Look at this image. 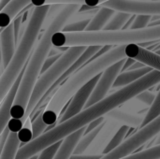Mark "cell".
<instances>
[{
  "label": "cell",
  "instance_id": "6da1fadb",
  "mask_svg": "<svg viewBox=\"0 0 160 159\" xmlns=\"http://www.w3.org/2000/svg\"><path fill=\"white\" fill-rule=\"evenodd\" d=\"M80 4H66L52 21L43 33L38 44L32 51V55L27 61L21 82L19 84L13 104L10 109V120L8 123L9 132H19L24 126L22 118L24 115L31 93L40 74L42 66L52 48V37L55 32L61 31L68 21L80 8Z\"/></svg>",
  "mask_w": 160,
  "mask_h": 159
},
{
  "label": "cell",
  "instance_id": "7a4b0ae2",
  "mask_svg": "<svg viewBox=\"0 0 160 159\" xmlns=\"http://www.w3.org/2000/svg\"><path fill=\"white\" fill-rule=\"evenodd\" d=\"M125 47L126 45H117L101 56L89 61L88 64L70 75L67 81L57 88L51 97L46 109L43 110V122L48 126L55 124L66 104L82 85L98 74H100L111 65L127 57Z\"/></svg>",
  "mask_w": 160,
  "mask_h": 159
},
{
  "label": "cell",
  "instance_id": "3957f363",
  "mask_svg": "<svg viewBox=\"0 0 160 159\" xmlns=\"http://www.w3.org/2000/svg\"><path fill=\"white\" fill-rule=\"evenodd\" d=\"M53 48L90 45H127L160 41V24L141 29H120L114 31L55 32L52 37Z\"/></svg>",
  "mask_w": 160,
  "mask_h": 159
},
{
  "label": "cell",
  "instance_id": "277c9868",
  "mask_svg": "<svg viewBox=\"0 0 160 159\" xmlns=\"http://www.w3.org/2000/svg\"><path fill=\"white\" fill-rule=\"evenodd\" d=\"M49 9L50 5L35 7L33 9L25 30L16 47L15 52L0 76V103H2L20 73L25 68L28 57L35 47V43Z\"/></svg>",
  "mask_w": 160,
  "mask_h": 159
},
{
  "label": "cell",
  "instance_id": "5b68a950",
  "mask_svg": "<svg viewBox=\"0 0 160 159\" xmlns=\"http://www.w3.org/2000/svg\"><path fill=\"white\" fill-rule=\"evenodd\" d=\"M86 46H71L61 54V56L55 61V63L51 66L44 73H42L39 79L37 81L33 91L31 93L25 112L22 118L23 125L30 117L34 109L38 106L41 98L47 93V91L52 86V84L59 79V77L69 67V66L74 63V61L83 52Z\"/></svg>",
  "mask_w": 160,
  "mask_h": 159
},
{
  "label": "cell",
  "instance_id": "8992f818",
  "mask_svg": "<svg viewBox=\"0 0 160 159\" xmlns=\"http://www.w3.org/2000/svg\"><path fill=\"white\" fill-rule=\"evenodd\" d=\"M124 63H125V58L111 65L110 67H108L105 70H103L100 73V77H99L95 88L93 89L83 109H86V108L92 106L93 104L98 102L99 100L103 99L107 96V94L112 87L114 81L116 80L117 76L121 72Z\"/></svg>",
  "mask_w": 160,
  "mask_h": 159
},
{
  "label": "cell",
  "instance_id": "52a82bcc",
  "mask_svg": "<svg viewBox=\"0 0 160 159\" xmlns=\"http://www.w3.org/2000/svg\"><path fill=\"white\" fill-rule=\"evenodd\" d=\"M99 77H100V74H98L97 76H95L93 79H91L89 82H87L84 85H82L73 95V97L70 99L69 104L67 106L64 113L62 114V116L59 120V123H62V122L68 120V118L78 114L79 112H81L83 110V108H84L93 89L95 88Z\"/></svg>",
  "mask_w": 160,
  "mask_h": 159
},
{
  "label": "cell",
  "instance_id": "ba28073f",
  "mask_svg": "<svg viewBox=\"0 0 160 159\" xmlns=\"http://www.w3.org/2000/svg\"><path fill=\"white\" fill-rule=\"evenodd\" d=\"M16 47L17 46L15 45L14 36H13V23L11 22L8 26L3 28L0 33L1 64H2L3 70L7 67L8 64L12 58Z\"/></svg>",
  "mask_w": 160,
  "mask_h": 159
},
{
  "label": "cell",
  "instance_id": "9c48e42d",
  "mask_svg": "<svg viewBox=\"0 0 160 159\" xmlns=\"http://www.w3.org/2000/svg\"><path fill=\"white\" fill-rule=\"evenodd\" d=\"M23 71H24V69H22V71L20 73V75L16 79L14 84L9 89V91L8 92L7 96L5 97V98L3 99V101L1 103V106H0V135L2 134L4 129L7 127L8 123L11 118V116H10V109H11V106L13 104V101H14V98H15L19 84L21 82L22 77L23 75Z\"/></svg>",
  "mask_w": 160,
  "mask_h": 159
},
{
  "label": "cell",
  "instance_id": "30bf717a",
  "mask_svg": "<svg viewBox=\"0 0 160 159\" xmlns=\"http://www.w3.org/2000/svg\"><path fill=\"white\" fill-rule=\"evenodd\" d=\"M86 127L80 128L79 130L73 132L72 134L66 137L63 141L59 148L57 149L56 153L54 154L53 157L52 159H68L72 155L76 144L80 141V139L84 134Z\"/></svg>",
  "mask_w": 160,
  "mask_h": 159
},
{
  "label": "cell",
  "instance_id": "8fae6325",
  "mask_svg": "<svg viewBox=\"0 0 160 159\" xmlns=\"http://www.w3.org/2000/svg\"><path fill=\"white\" fill-rule=\"evenodd\" d=\"M29 4H31L30 0H11L0 12V28L3 29L8 26L15 16Z\"/></svg>",
  "mask_w": 160,
  "mask_h": 159
},
{
  "label": "cell",
  "instance_id": "7c38bea8",
  "mask_svg": "<svg viewBox=\"0 0 160 159\" xmlns=\"http://www.w3.org/2000/svg\"><path fill=\"white\" fill-rule=\"evenodd\" d=\"M106 117L112 120H114L118 123H121L124 126H128L129 127H140L144 116L134 114V113H129L121 110L114 109L109 112L106 114Z\"/></svg>",
  "mask_w": 160,
  "mask_h": 159
},
{
  "label": "cell",
  "instance_id": "4fadbf2b",
  "mask_svg": "<svg viewBox=\"0 0 160 159\" xmlns=\"http://www.w3.org/2000/svg\"><path fill=\"white\" fill-rule=\"evenodd\" d=\"M153 69H154L153 67H151L149 66H145V67L138 68V69L128 70V71L126 70L124 72H120L119 75L117 76L116 80L114 81L112 87L113 88H119V87L126 86V85L139 80L140 78H142V76H144L148 72L152 71Z\"/></svg>",
  "mask_w": 160,
  "mask_h": 159
},
{
  "label": "cell",
  "instance_id": "5bb4252c",
  "mask_svg": "<svg viewBox=\"0 0 160 159\" xmlns=\"http://www.w3.org/2000/svg\"><path fill=\"white\" fill-rule=\"evenodd\" d=\"M115 13V10L100 7L99 9H98L97 13L94 15L92 19H90V22H88L86 28L84 31H100L103 30L104 26L107 24L109 20L112 18V16Z\"/></svg>",
  "mask_w": 160,
  "mask_h": 159
},
{
  "label": "cell",
  "instance_id": "9a60e30c",
  "mask_svg": "<svg viewBox=\"0 0 160 159\" xmlns=\"http://www.w3.org/2000/svg\"><path fill=\"white\" fill-rule=\"evenodd\" d=\"M20 142L18 132H8V138L1 152L0 159H15L19 150Z\"/></svg>",
  "mask_w": 160,
  "mask_h": 159
},
{
  "label": "cell",
  "instance_id": "2e32d148",
  "mask_svg": "<svg viewBox=\"0 0 160 159\" xmlns=\"http://www.w3.org/2000/svg\"><path fill=\"white\" fill-rule=\"evenodd\" d=\"M104 125H105V121L102 124H100L98 127L93 129L92 131H90L86 134H83L82 137L80 139V141L78 142V143L76 144L72 155H82L83 152H85V150L90 146V144L94 142V140L99 134V132L103 128Z\"/></svg>",
  "mask_w": 160,
  "mask_h": 159
},
{
  "label": "cell",
  "instance_id": "e0dca14e",
  "mask_svg": "<svg viewBox=\"0 0 160 159\" xmlns=\"http://www.w3.org/2000/svg\"><path fill=\"white\" fill-rule=\"evenodd\" d=\"M132 16L131 13L124 12V11H116L112 16V18L109 20L107 24L104 26L103 30L106 31H114V30H120L124 27L128 20Z\"/></svg>",
  "mask_w": 160,
  "mask_h": 159
},
{
  "label": "cell",
  "instance_id": "ac0fdd59",
  "mask_svg": "<svg viewBox=\"0 0 160 159\" xmlns=\"http://www.w3.org/2000/svg\"><path fill=\"white\" fill-rule=\"evenodd\" d=\"M128 130H129V127L124 126V125H123V126L118 129V131L115 133V135L112 137V139L110 141V142L107 144V146L105 147L104 151L102 152V155H106V154L110 153L111 151H112V150H113L114 148H116L117 146H119V145L123 142V141H124V139L126 138L127 134L128 133Z\"/></svg>",
  "mask_w": 160,
  "mask_h": 159
},
{
  "label": "cell",
  "instance_id": "d6986e66",
  "mask_svg": "<svg viewBox=\"0 0 160 159\" xmlns=\"http://www.w3.org/2000/svg\"><path fill=\"white\" fill-rule=\"evenodd\" d=\"M160 115V89L158 93V95L156 96L153 103L150 106V109L148 110L147 113L145 114V116L143 117L142 123L140 127H144L145 125H147L148 123H150L151 121H153L154 119H156L158 116Z\"/></svg>",
  "mask_w": 160,
  "mask_h": 159
},
{
  "label": "cell",
  "instance_id": "ffe728a7",
  "mask_svg": "<svg viewBox=\"0 0 160 159\" xmlns=\"http://www.w3.org/2000/svg\"><path fill=\"white\" fill-rule=\"evenodd\" d=\"M122 159H160V144L142 150L137 154L130 155Z\"/></svg>",
  "mask_w": 160,
  "mask_h": 159
},
{
  "label": "cell",
  "instance_id": "44dd1931",
  "mask_svg": "<svg viewBox=\"0 0 160 159\" xmlns=\"http://www.w3.org/2000/svg\"><path fill=\"white\" fill-rule=\"evenodd\" d=\"M42 112L43 110L40 111L38 116L35 119V121L32 123L31 126V130H32V139H36L38 136H40L42 133H44V131L46 130L48 125L45 124L42 120Z\"/></svg>",
  "mask_w": 160,
  "mask_h": 159
},
{
  "label": "cell",
  "instance_id": "7402d4cb",
  "mask_svg": "<svg viewBox=\"0 0 160 159\" xmlns=\"http://www.w3.org/2000/svg\"><path fill=\"white\" fill-rule=\"evenodd\" d=\"M89 22H90V19L87 18V19L82 20V21L65 24L63 26V28L61 29V32H82V31H84Z\"/></svg>",
  "mask_w": 160,
  "mask_h": 159
},
{
  "label": "cell",
  "instance_id": "603a6c76",
  "mask_svg": "<svg viewBox=\"0 0 160 159\" xmlns=\"http://www.w3.org/2000/svg\"><path fill=\"white\" fill-rule=\"evenodd\" d=\"M151 19H152V15L150 14H136L130 28L132 29L145 28L148 26L149 22H151Z\"/></svg>",
  "mask_w": 160,
  "mask_h": 159
},
{
  "label": "cell",
  "instance_id": "cb8c5ba5",
  "mask_svg": "<svg viewBox=\"0 0 160 159\" xmlns=\"http://www.w3.org/2000/svg\"><path fill=\"white\" fill-rule=\"evenodd\" d=\"M31 4L35 7H40L45 5H53V4H80L83 5L84 0H30Z\"/></svg>",
  "mask_w": 160,
  "mask_h": 159
},
{
  "label": "cell",
  "instance_id": "d4e9b609",
  "mask_svg": "<svg viewBox=\"0 0 160 159\" xmlns=\"http://www.w3.org/2000/svg\"><path fill=\"white\" fill-rule=\"evenodd\" d=\"M62 143V141L47 147L46 149H44L43 151H41L39 154H38V159H52L53 157L54 154L56 153L57 149L59 148V146L61 145Z\"/></svg>",
  "mask_w": 160,
  "mask_h": 159
},
{
  "label": "cell",
  "instance_id": "484cf974",
  "mask_svg": "<svg viewBox=\"0 0 160 159\" xmlns=\"http://www.w3.org/2000/svg\"><path fill=\"white\" fill-rule=\"evenodd\" d=\"M22 14H23V9L22 10V13L20 15H18V17H16V18H14L12 20V23H13V36H14V41H15V45L16 46L18 45V43L20 41V32H21Z\"/></svg>",
  "mask_w": 160,
  "mask_h": 159
},
{
  "label": "cell",
  "instance_id": "4316f807",
  "mask_svg": "<svg viewBox=\"0 0 160 159\" xmlns=\"http://www.w3.org/2000/svg\"><path fill=\"white\" fill-rule=\"evenodd\" d=\"M155 97H156V95L154 93L148 91V90L142 91V92H141L139 95H137L135 97V98H137L139 101H141L143 104L148 105V106H151V104L153 103Z\"/></svg>",
  "mask_w": 160,
  "mask_h": 159
},
{
  "label": "cell",
  "instance_id": "83f0119b",
  "mask_svg": "<svg viewBox=\"0 0 160 159\" xmlns=\"http://www.w3.org/2000/svg\"><path fill=\"white\" fill-rule=\"evenodd\" d=\"M61 56V53H57V54H54V55H52V56H48L47 58H46V60H45V62H44V64H43V66H42V68H41V71H40V74H42V73H44L51 66H52L54 63H55V61L59 58Z\"/></svg>",
  "mask_w": 160,
  "mask_h": 159
},
{
  "label": "cell",
  "instance_id": "f1b7e54d",
  "mask_svg": "<svg viewBox=\"0 0 160 159\" xmlns=\"http://www.w3.org/2000/svg\"><path fill=\"white\" fill-rule=\"evenodd\" d=\"M104 121H105V119H104V117H103V116H101V117H99V118H98V119H96V120L92 121L91 123H89V124L86 126V128H85L84 134H86V133H88V132L92 131L93 129H95L96 127H98L100 124H102Z\"/></svg>",
  "mask_w": 160,
  "mask_h": 159
},
{
  "label": "cell",
  "instance_id": "f546056e",
  "mask_svg": "<svg viewBox=\"0 0 160 159\" xmlns=\"http://www.w3.org/2000/svg\"><path fill=\"white\" fill-rule=\"evenodd\" d=\"M113 47H112V45H103L98 52H97V53L89 60V61H92V60H94V59H96V58H98V57H99V56H101L102 54H104V53H106L107 52H109L110 50H112ZM88 61V62H89Z\"/></svg>",
  "mask_w": 160,
  "mask_h": 159
},
{
  "label": "cell",
  "instance_id": "4dcf8cb0",
  "mask_svg": "<svg viewBox=\"0 0 160 159\" xmlns=\"http://www.w3.org/2000/svg\"><path fill=\"white\" fill-rule=\"evenodd\" d=\"M102 155H89V156H81V155H71L68 159H100Z\"/></svg>",
  "mask_w": 160,
  "mask_h": 159
},
{
  "label": "cell",
  "instance_id": "1f68e13d",
  "mask_svg": "<svg viewBox=\"0 0 160 159\" xmlns=\"http://www.w3.org/2000/svg\"><path fill=\"white\" fill-rule=\"evenodd\" d=\"M8 132H9V129L7 126V127L4 129V131L2 132V134L0 135V156H1V152H2V149H3V146L5 144V142L8 138Z\"/></svg>",
  "mask_w": 160,
  "mask_h": 159
},
{
  "label": "cell",
  "instance_id": "d6a6232c",
  "mask_svg": "<svg viewBox=\"0 0 160 159\" xmlns=\"http://www.w3.org/2000/svg\"><path fill=\"white\" fill-rule=\"evenodd\" d=\"M135 62H136L135 59L130 58V57H126V58H125V63H124V65H123V67H122V69H121V72H124V71L128 70Z\"/></svg>",
  "mask_w": 160,
  "mask_h": 159
},
{
  "label": "cell",
  "instance_id": "836d02e7",
  "mask_svg": "<svg viewBox=\"0 0 160 159\" xmlns=\"http://www.w3.org/2000/svg\"><path fill=\"white\" fill-rule=\"evenodd\" d=\"M105 1H107V0H84L83 5H86V6H89V7H97V6H99L101 3H103Z\"/></svg>",
  "mask_w": 160,
  "mask_h": 159
},
{
  "label": "cell",
  "instance_id": "e575fe53",
  "mask_svg": "<svg viewBox=\"0 0 160 159\" xmlns=\"http://www.w3.org/2000/svg\"><path fill=\"white\" fill-rule=\"evenodd\" d=\"M145 67V65L143 64V63H142V62H140V61H137L136 60V62L128 68V70H133V69H138V68H141V67Z\"/></svg>",
  "mask_w": 160,
  "mask_h": 159
},
{
  "label": "cell",
  "instance_id": "d590c367",
  "mask_svg": "<svg viewBox=\"0 0 160 159\" xmlns=\"http://www.w3.org/2000/svg\"><path fill=\"white\" fill-rule=\"evenodd\" d=\"M11 0H0V12L3 10V8L10 2ZM2 31V29L0 28V32Z\"/></svg>",
  "mask_w": 160,
  "mask_h": 159
},
{
  "label": "cell",
  "instance_id": "8d00e7d4",
  "mask_svg": "<svg viewBox=\"0 0 160 159\" xmlns=\"http://www.w3.org/2000/svg\"><path fill=\"white\" fill-rule=\"evenodd\" d=\"M160 24V19L159 20H157V21H154L152 22H149L148 26H153V25H158Z\"/></svg>",
  "mask_w": 160,
  "mask_h": 159
},
{
  "label": "cell",
  "instance_id": "74e56055",
  "mask_svg": "<svg viewBox=\"0 0 160 159\" xmlns=\"http://www.w3.org/2000/svg\"><path fill=\"white\" fill-rule=\"evenodd\" d=\"M158 137H157V140H156V142H155V145H158V144H160V132L157 135Z\"/></svg>",
  "mask_w": 160,
  "mask_h": 159
},
{
  "label": "cell",
  "instance_id": "f35d334b",
  "mask_svg": "<svg viewBox=\"0 0 160 159\" xmlns=\"http://www.w3.org/2000/svg\"><path fill=\"white\" fill-rule=\"evenodd\" d=\"M38 155H35V156H33V157H29V158L27 159H38Z\"/></svg>",
  "mask_w": 160,
  "mask_h": 159
},
{
  "label": "cell",
  "instance_id": "ab89813d",
  "mask_svg": "<svg viewBox=\"0 0 160 159\" xmlns=\"http://www.w3.org/2000/svg\"><path fill=\"white\" fill-rule=\"evenodd\" d=\"M155 52H156L157 54H158V55H160V49H159V50H157V51H155Z\"/></svg>",
  "mask_w": 160,
  "mask_h": 159
},
{
  "label": "cell",
  "instance_id": "60d3db41",
  "mask_svg": "<svg viewBox=\"0 0 160 159\" xmlns=\"http://www.w3.org/2000/svg\"><path fill=\"white\" fill-rule=\"evenodd\" d=\"M2 67V64H1V48H0V67Z\"/></svg>",
  "mask_w": 160,
  "mask_h": 159
},
{
  "label": "cell",
  "instance_id": "b9f144b4",
  "mask_svg": "<svg viewBox=\"0 0 160 159\" xmlns=\"http://www.w3.org/2000/svg\"><path fill=\"white\" fill-rule=\"evenodd\" d=\"M159 49H160V44H159V45H158V47H156L155 51H157V50H159ZM155 51H154V52H155Z\"/></svg>",
  "mask_w": 160,
  "mask_h": 159
},
{
  "label": "cell",
  "instance_id": "7bdbcfd3",
  "mask_svg": "<svg viewBox=\"0 0 160 159\" xmlns=\"http://www.w3.org/2000/svg\"><path fill=\"white\" fill-rule=\"evenodd\" d=\"M139 1H150V0H139Z\"/></svg>",
  "mask_w": 160,
  "mask_h": 159
},
{
  "label": "cell",
  "instance_id": "ee69618b",
  "mask_svg": "<svg viewBox=\"0 0 160 159\" xmlns=\"http://www.w3.org/2000/svg\"><path fill=\"white\" fill-rule=\"evenodd\" d=\"M153 1H160V0H153Z\"/></svg>",
  "mask_w": 160,
  "mask_h": 159
}]
</instances>
